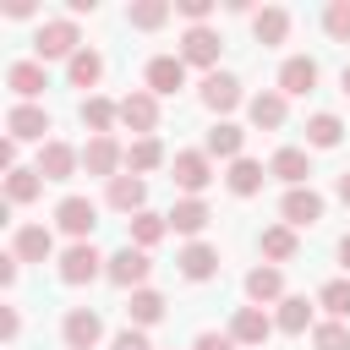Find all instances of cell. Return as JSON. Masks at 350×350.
<instances>
[{
	"label": "cell",
	"instance_id": "6da1fadb",
	"mask_svg": "<svg viewBox=\"0 0 350 350\" xmlns=\"http://www.w3.org/2000/svg\"><path fill=\"white\" fill-rule=\"evenodd\" d=\"M33 44H38V60H71L82 38H77V22H71V16H60V22H44Z\"/></svg>",
	"mask_w": 350,
	"mask_h": 350
},
{
	"label": "cell",
	"instance_id": "7a4b0ae2",
	"mask_svg": "<svg viewBox=\"0 0 350 350\" xmlns=\"http://www.w3.org/2000/svg\"><path fill=\"white\" fill-rule=\"evenodd\" d=\"M120 126H131L137 137H153V126H159V98H153L148 88L126 93V98H120Z\"/></svg>",
	"mask_w": 350,
	"mask_h": 350
},
{
	"label": "cell",
	"instance_id": "3957f363",
	"mask_svg": "<svg viewBox=\"0 0 350 350\" xmlns=\"http://www.w3.org/2000/svg\"><path fill=\"white\" fill-rule=\"evenodd\" d=\"M279 213H284V224H290V230H306V224H317V219H323V197H317L312 186H295V191H284Z\"/></svg>",
	"mask_w": 350,
	"mask_h": 350
},
{
	"label": "cell",
	"instance_id": "277c9868",
	"mask_svg": "<svg viewBox=\"0 0 350 350\" xmlns=\"http://www.w3.org/2000/svg\"><path fill=\"white\" fill-rule=\"evenodd\" d=\"M170 170H175L170 180H175L186 197H197V191L213 180V164H208V153H175V164H170Z\"/></svg>",
	"mask_w": 350,
	"mask_h": 350
},
{
	"label": "cell",
	"instance_id": "5b68a950",
	"mask_svg": "<svg viewBox=\"0 0 350 350\" xmlns=\"http://www.w3.org/2000/svg\"><path fill=\"white\" fill-rule=\"evenodd\" d=\"M148 268H153V262H148V252H142V246H120V252L109 257V268H104V273H109L120 290H131V284H142V279H148Z\"/></svg>",
	"mask_w": 350,
	"mask_h": 350
},
{
	"label": "cell",
	"instance_id": "8992f818",
	"mask_svg": "<svg viewBox=\"0 0 350 350\" xmlns=\"http://www.w3.org/2000/svg\"><path fill=\"white\" fill-rule=\"evenodd\" d=\"M219 49H224V44H219L213 27H186V33H180V60H186V66H213Z\"/></svg>",
	"mask_w": 350,
	"mask_h": 350
},
{
	"label": "cell",
	"instance_id": "52a82bcc",
	"mask_svg": "<svg viewBox=\"0 0 350 350\" xmlns=\"http://www.w3.org/2000/svg\"><path fill=\"white\" fill-rule=\"evenodd\" d=\"M180 82H186V60L180 55H153L148 60V93L159 98V93H180Z\"/></svg>",
	"mask_w": 350,
	"mask_h": 350
},
{
	"label": "cell",
	"instance_id": "ba28073f",
	"mask_svg": "<svg viewBox=\"0 0 350 350\" xmlns=\"http://www.w3.org/2000/svg\"><path fill=\"white\" fill-rule=\"evenodd\" d=\"M55 224H60L66 235H77V241H82V235H93V224H98V208H93L88 197H66V202L55 208Z\"/></svg>",
	"mask_w": 350,
	"mask_h": 350
},
{
	"label": "cell",
	"instance_id": "9c48e42d",
	"mask_svg": "<svg viewBox=\"0 0 350 350\" xmlns=\"http://www.w3.org/2000/svg\"><path fill=\"white\" fill-rule=\"evenodd\" d=\"M98 252H93V241H77V246H66V257H60V279L66 284H88L93 273H98Z\"/></svg>",
	"mask_w": 350,
	"mask_h": 350
},
{
	"label": "cell",
	"instance_id": "30bf717a",
	"mask_svg": "<svg viewBox=\"0 0 350 350\" xmlns=\"http://www.w3.org/2000/svg\"><path fill=\"white\" fill-rule=\"evenodd\" d=\"M5 131H11L16 142H44V131H49V115H44L38 104H16V109L5 115Z\"/></svg>",
	"mask_w": 350,
	"mask_h": 350
},
{
	"label": "cell",
	"instance_id": "8fae6325",
	"mask_svg": "<svg viewBox=\"0 0 350 350\" xmlns=\"http://www.w3.org/2000/svg\"><path fill=\"white\" fill-rule=\"evenodd\" d=\"M82 164H88V175H109V180H115V170L126 164V153H120L115 137H93V142L82 148Z\"/></svg>",
	"mask_w": 350,
	"mask_h": 350
},
{
	"label": "cell",
	"instance_id": "7c38bea8",
	"mask_svg": "<svg viewBox=\"0 0 350 350\" xmlns=\"http://www.w3.org/2000/svg\"><path fill=\"white\" fill-rule=\"evenodd\" d=\"M77 159H82V153H77L71 142H44V148H38V175H44V180H71Z\"/></svg>",
	"mask_w": 350,
	"mask_h": 350
},
{
	"label": "cell",
	"instance_id": "4fadbf2b",
	"mask_svg": "<svg viewBox=\"0 0 350 350\" xmlns=\"http://www.w3.org/2000/svg\"><path fill=\"white\" fill-rule=\"evenodd\" d=\"M317 88V60L312 55H290L279 66V93H312Z\"/></svg>",
	"mask_w": 350,
	"mask_h": 350
},
{
	"label": "cell",
	"instance_id": "5bb4252c",
	"mask_svg": "<svg viewBox=\"0 0 350 350\" xmlns=\"http://www.w3.org/2000/svg\"><path fill=\"white\" fill-rule=\"evenodd\" d=\"M98 334H104L98 312H88V306L66 312V345H71V350H93V345H98Z\"/></svg>",
	"mask_w": 350,
	"mask_h": 350
},
{
	"label": "cell",
	"instance_id": "9a60e30c",
	"mask_svg": "<svg viewBox=\"0 0 350 350\" xmlns=\"http://www.w3.org/2000/svg\"><path fill=\"white\" fill-rule=\"evenodd\" d=\"M268 334H273V323H268L262 306H241L235 323H230V339H235V345H262Z\"/></svg>",
	"mask_w": 350,
	"mask_h": 350
},
{
	"label": "cell",
	"instance_id": "2e32d148",
	"mask_svg": "<svg viewBox=\"0 0 350 350\" xmlns=\"http://www.w3.org/2000/svg\"><path fill=\"white\" fill-rule=\"evenodd\" d=\"M142 202H148V180H142V175H115V180H109V208L142 213Z\"/></svg>",
	"mask_w": 350,
	"mask_h": 350
},
{
	"label": "cell",
	"instance_id": "e0dca14e",
	"mask_svg": "<svg viewBox=\"0 0 350 350\" xmlns=\"http://www.w3.org/2000/svg\"><path fill=\"white\" fill-rule=\"evenodd\" d=\"M208 219H213V213H208V202H202V197H180V202L170 208V230H180V235H202V230H208Z\"/></svg>",
	"mask_w": 350,
	"mask_h": 350
},
{
	"label": "cell",
	"instance_id": "ac0fdd59",
	"mask_svg": "<svg viewBox=\"0 0 350 350\" xmlns=\"http://www.w3.org/2000/svg\"><path fill=\"white\" fill-rule=\"evenodd\" d=\"M11 246H16V257H22V262H44V257L55 252V235H49L44 224H22Z\"/></svg>",
	"mask_w": 350,
	"mask_h": 350
},
{
	"label": "cell",
	"instance_id": "d6986e66",
	"mask_svg": "<svg viewBox=\"0 0 350 350\" xmlns=\"http://www.w3.org/2000/svg\"><path fill=\"white\" fill-rule=\"evenodd\" d=\"M180 273H186L191 284L213 279V273H219V252H213V246H202V241H191V246L180 252Z\"/></svg>",
	"mask_w": 350,
	"mask_h": 350
},
{
	"label": "cell",
	"instance_id": "ffe728a7",
	"mask_svg": "<svg viewBox=\"0 0 350 350\" xmlns=\"http://www.w3.org/2000/svg\"><path fill=\"white\" fill-rule=\"evenodd\" d=\"M252 33H257V44H284V33H290V11H284V5H262V11L252 16Z\"/></svg>",
	"mask_w": 350,
	"mask_h": 350
},
{
	"label": "cell",
	"instance_id": "44dd1931",
	"mask_svg": "<svg viewBox=\"0 0 350 350\" xmlns=\"http://www.w3.org/2000/svg\"><path fill=\"white\" fill-rule=\"evenodd\" d=\"M98 77H104V55H98V49H77V55L66 60V82H71V88H93Z\"/></svg>",
	"mask_w": 350,
	"mask_h": 350
},
{
	"label": "cell",
	"instance_id": "7402d4cb",
	"mask_svg": "<svg viewBox=\"0 0 350 350\" xmlns=\"http://www.w3.org/2000/svg\"><path fill=\"white\" fill-rule=\"evenodd\" d=\"M202 104H208V109H219V115H224V109H235V104H241V82H235V77H224V71H213V77L202 82Z\"/></svg>",
	"mask_w": 350,
	"mask_h": 350
},
{
	"label": "cell",
	"instance_id": "603a6c76",
	"mask_svg": "<svg viewBox=\"0 0 350 350\" xmlns=\"http://www.w3.org/2000/svg\"><path fill=\"white\" fill-rule=\"evenodd\" d=\"M241 142H246V131H241L235 120H219V126L208 131L202 153H213V159H241Z\"/></svg>",
	"mask_w": 350,
	"mask_h": 350
},
{
	"label": "cell",
	"instance_id": "cb8c5ba5",
	"mask_svg": "<svg viewBox=\"0 0 350 350\" xmlns=\"http://www.w3.org/2000/svg\"><path fill=\"white\" fill-rule=\"evenodd\" d=\"M268 175H279V180L295 191V186L312 175V164H306V153H301V148H279V153H273V164H268Z\"/></svg>",
	"mask_w": 350,
	"mask_h": 350
},
{
	"label": "cell",
	"instance_id": "d4e9b609",
	"mask_svg": "<svg viewBox=\"0 0 350 350\" xmlns=\"http://www.w3.org/2000/svg\"><path fill=\"white\" fill-rule=\"evenodd\" d=\"M246 295H252L257 306H262V301H284V273H279L273 262H268V268H252V273H246Z\"/></svg>",
	"mask_w": 350,
	"mask_h": 350
},
{
	"label": "cell",
	"instance_id": "484cf974",
	"mask_svg": "<svg viewBox=\"0 0 350 350\" xmlns=\"http://www.w3.org/2000/svg\"><path fill=\"white\" fill-rule=\"evenodd\" d=\"M246 109H252V126L257 131H279L284 126V93H257Z\"/></svg>",
	"mask_w": 350,
	"mask_h": 350
},
{
	"label": "cell",
	"instance_id": "4316f807",
	"mask_svg": "<svg viewBox=\"0 0 350 350\" xmlns=\"http://www.w3.org/2000/svg\"><path fill=\"white\" fill-rule=\"evenodd\" d=\"M5 82H11V93L38 98V93H44V66H38V60H16V66L5 71Z\"/></svg>",
	"mask_w": 350,
	"mask_h": 350
},
{
	"label": "cell",
	"instance_id": "83f0119b",
	"mask_svg": "<svg viewBox=\"0 0 350 350\" xmlns=\"http://www.w3.org/2000/svg\"><path fill=\"white\" fill-rule=\"evenodd\" d=\"M115 120H120V104H109V98H82V126H88L93 137H109Z\"/></svg>",
	"mask_w": 350,
	"mask_h": 350
},
{
	"label": "cell",
	"instance_id": "f1b7e54d",
	"mask_svg": "<svg viewBox=\"0 0 350 350\" xmlns=\"http://www.w3.org/2000/svg\"><path fill=\"white\" fill-rule=\"evenodd\" d=\"M159 164H164L159 137H137V142L126 148V170H131V175H148V170H159Z\"/></svg>",
	"mask_w": 350,
	"mask_h": 350
},
{
	"label": "cell",
	"instance_id": "f546056e",
	"mask_svg": "<svg viewBox=\"0 0 350 350\" xmlns=\"http://www.w3.org/2000/svg\"><path fill=\"white\" fill-rule=\"evenodd\" d=\"M224 180H230L235 197H252V191H262V164H257V159H235Z\"/></svg>",
	"mask_w": 350,
	"mask_h": 350
},
{
	"label": "cell",
	"instance_id": "4dcf8cb0",
	"mask_svg": "<svg viewBox=\"0 0 350 350\" xmlns=\"http://www.w3.org/2000/svg\"><path fill=\"white\" fill-rule=\"evenodd\" d=\"M126 312H131L137 328H153V323L164 317V295H159V290H131V306H126Z\"/></svg>",
	"mask_w": 350,
	"mask_h": 350
},
{
	"label": "cell",
	"instance_id": "1f68e13d",
	"mask_svg": "<svg viewBox=\"0 0 350 350\" xmlns=\"http://www.w3.org/2000/svg\"><path fill=\"white\" fill-rule=\"evenodd\" d=\"M273 323H279L284 334H306V328H312V306H306V295H284Z\"/></svg>",
	"mask_w": 350,
	"mask_h": 350
},
{
	"label": "cell",
	"instance_id": "d6a6232c",
	"mask_svg": "<svg viewBox=\"0 0 350 350\" xmlns=\"http://www.w3.org/2000/svg\"><path fill=\"white\" fill-rule=\"evenodd\" d=\"M126 22H131V27H142V33H153V27H164V22H170V0H137V5L126 11Z\"/></svg>",
	"mask_w": 350,
	"mask_h": 350
},
{
	"label": "cell",
	"instance_id": "836d02e7",
	"mask_svg": "<svg viewBox=\"0 0 350 350\" xmlns=\"http://www.w3.org/2000/svg\"><path fill=\"white\" fill-rule=\"evenodd\" d=\"M164 230H170V219H159V213H148V208H142V213H131V241H137L142 252H148V246H159V241H164Z\"/></svg>",
	"mask_w": 350,
	"mask_h": 350
},
{
	"label": "cell",
	"instance_id": "e575fe53",
	"mask_svg": "<svg viewBox=\"0 0 350 350\" xmlns=\"http://www.w3.org/2000/svg\"><path fill=\"white\" fill-rule=\"evenodd\" d=\"M262 257L290 262V257H295V230H290V224H268V230H262Z\"/></svg>",
	"mask_w": 350,
	"mask_h": 350
},
{
	"label": "cell",
	"instance_id": "d590c367",
	"mask_svg": "<svg viewBox=\"0 0 350 350\" xmlns=\"http://www.w3.org/2000/svg\"><path fill=\"white\" fill-rule=\"evenodd\" d=\"M339 137H345L339 115H312V120H306V142H312V148H339Z\"/></svg>",
	"mask_w": 350,
	"mask_h": 350
},
{
	"label": "cell",
	"instance_id": "8d00e7d4",
	"mask_svg": "<svg viewBox=\"0 0 350 350\" xmlns=\"http://www.w3.org/2000/svg\"><path fill=\"white\" fill-rule=\"evenodd\" d=\"M38 191H44V175H38V170H11V175H5V197H11V202H33Z\"/></svg>",
	"mask_w": 350,
	"mask_h": 350
},
{
	"label": "cell",
	"instance_id": "74e56055",
	"mask_svg": "<svg viewBox=\"0 0 350 350\" xmlns=\"http://www.w3.org/2000/svg\"><path fill=\"white\" fill-rule=\"evenodd\" d=\"M317 301L328 306V317H334V323H345V317H350V279H328Z\"/></svg>",
	"mask_w": 350,
	"mask_h": 350
},
{
	"label": "cell",
	"instance_id": "f35d334b",
	"mask_svg": "<svg viewBox=\"0 0 350 350\" xmlns=\"http://www.w3.org/2000/svg\"><path fill=\"white\" fill-rule=\"evenodd\" d=\"M312 345L317 350H350V323H317L312 328Z\"/></svg>",
	"mask_w": 350,
	"mask_h": 350
},
{
	"label": "cell",
	"instance_id": "ab89813d",
	"mask_svg": "<svg viewBox=\"0 0 350 350\" xmlns=\"http://www.w3.org/2000/svg\"><path fill=\"white\" fill-rule=\"evenodd\" d=\"M323 27H328V38L350 44V0H334V5L323 11Z\"/></svg>",
	"mask_w": 350,
	"mask_h": 350
},
{
	"label": "cell",
	"instance_id": "60d3db41",
	"mask_svg": "<svg viewBox=\"0 0 350 350\" xmlns=\"http://www.w3.org/2000/svg\"><path fill=\"white\" fill-rule=\"evenodd\" d=\"M180 16H186L191 27H208V16H213V0H180Z\"/></svg>",
	"mask_w": 350,
	"mask_h": 350
},
{
	"label": "cell",
	"instance_id": "b9f144b4",
	"mask_svg": "<svg viewBox=\"0 0 350 350\" xmlns=\"http://www.w3.org/2000/svg\"><path fill=\"white\" fill-rule=\"evenodd\" d=\"M109 350H153V345H148V334H142V328H126V334H115V345H109Z\"/></svg>",
	"mask_w": 350,
	"mask_h": 350
},
{
	"label": "cell",
	"instance_id": "7bdbcfd3",
	"mask_svg": "<svg viewBox=\"0 0 350 350\" xmlns=\"http://www.w3.org/2000/svg\"><path fill=\"white\" fill-rule=\"evenodd\" d=\"M191 350H235V339H230V334H197Z\"/></svg>",
	"mask_w": 350,
	"mask_h": 350
},
{
	"label": "cell",
	"instance_id": "ee69618b",
	"mask_svg": "<svg viewBox=\"0 0 350 350\" xmlns=\"http://www.w3.org/2000/svg\"><path fill=\"white\" fill-rule=\"evenodd\" d=\"M0 334H5V339H16V334H22V317H16V306H5V312H0Z\"/></svg>",
	"mask_w": 350,
	"mask_h": 350
},
{
	"label": "cell",
	"instance_id": "f6af8a7d",
	"mask_svg": "<svg viewBox=\"0 0 350 350\" xmlns=\"http://www.w3.org/2000/svg\"><path fill=\"white\" fill-rule=\"evenodd\" d=\"M16 262H22L16 252H11V257H0V284H16Z\"/></svg>",
	"mask_w": 350,
	"mask_h": 350
},
{
	"label": "cell",
	"instance_id": "bcb514c9",
	"mask_svg": "<svg viewBox=\"0 0 350 350\" xmlns=\"http://www.w3.org/2000/svg\"><path fill=\"white\" fill-rule=\"evenodd\" d=\"M339 202H345V208H350V170H345V175H339Z\"/></svg>",
	"mask_w": 350,
	"mask_h": 350
},
{
	"label": "cell",
	"instance_id": "7dc6e473",
	"mask_svg": "<svg viewBox=\"0 0 350 350\" xmlns=\"http://www.w3.org/2000/svg\"><path fill=\"white\" fill-rule=\"evenodd\" d=\"M339 262H345V273H350V235L339 241Z\"/></svg>",
	"mask_w": 350,
	"mask_h": 350
},
{
	"label": "cell",
	"instance_id": "c3c4849f",
	"mask_svg": "<svg viewBox=\"0 0 350 350\" xmlns=\"http://www.w3.org/2000/svg\"><path fill=\"white\" fill-rule=\"evenodd\" d=\"M345 93H350V66H345Z\"/></svg>",
	"mask_w": 350,
	"mask_h": 350
}]
</instances>
